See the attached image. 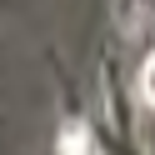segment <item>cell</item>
I'll return each mask as SVG.
<instances>
[{
    "instance_id": "cell-1",
    "label": "cell",
    "mask_w": 155,
    "mask_h": 155,
    "mask_svg": "<svg viewBox=\"0 0 155 155\" xmlns=\"http://www.w3.org/2000/svg\"><path fill=\"white\" fill-rule=\"evenodd\" d=\"M140 95H145V100L155 105V55L145 60V70H140Z\"/></svg>"
}]
</instances>
